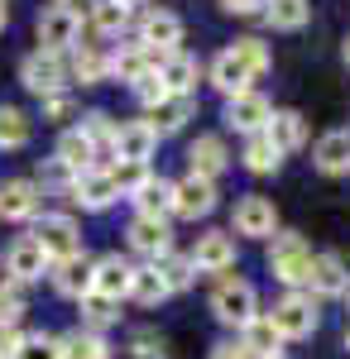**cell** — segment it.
Segmentation results:
<instances>
[{
  "mask_svg": "<svg viewBox=\"0 0 350 359\" xmlns=\"http://www.w3.org/2000/svg\"><path fill=\"white\" fill-rule=\"evenodd\" d=\"M34 245L44 249V259L48 264H58V259H72V254H82V230L72 216H63V211H44L39 221H34Z\"/></svg>",
  "mask_w": 350,
  "mask_h": 359,
  "instance_id": "6da1fadb",
  "label": "cell"
},
{
  "mask_svg": "<svg viewBox=\"0 0 350 359\" xmlns=\"http://www.w3.org/2000/svg\"><path fill=\"white\" fill-rule=\"evenodd\" d=\"M212 311L221 326H249L259 316V297H254V287L245 278H221L212 292Z\"/></svg>",
  "mask_w": 350,
  "mask_h": 359,
  "instance_id": "7a4b0ae2",
  "label": "cell"
},
{
  "mask_svg": "<svg viewBox=\"0 0 350 359\" xmlns=\"http://www.w3.org/2000/svg\"><path fill=\"white\" fill-rule=\"evenodd\" d=\"M269 269L278 283H288V287H302L307 283V269H312V249H307V240L302 235H273L269 245Z\"/></svg>",
  "mask_w": 350,
  "mask_h": 359,
  "instance_id": "3957f363",
  "label": "cell"
},
{
  "mask_svg": "<svg viewBox=\"0 0 350 359\" xmlns=\"http://www.w3.org/2000/svg\"><path fill=\"white\" fill-rule=\"evenodd\" d=\"M39 48L44 53H67V48H77L82 39V15L72 5H44V15H39Z\"/></svg>",
  "mask_w": 350,
  "mask_h": 359,
  "instance_id": "277c9868",
  "label": "cell"
},
{
  "mask_svg": "<svg viewBox=\"0 0 350 359\" xmlns=\"http://www.w3.org/2000/svg\"><path fill=\"white\" fill-rule=\"evenodd\" d=\"M269 321L283 340H307V335L317 331V297H312V292H288V297L269 311Z\"/></svg>",
  "mask_w": 350,
  "mask_h": 359,
  "instance_id": "5b68a950",
  "label": "cell"
},
{
  "mask_svg": "<svg viewBox=\"0 0 350 359\" xmlns=\"http://www.w3.org/2000/svg\"><path fill=\"white\" fill-rule=\"evenodd\" d=\"M20 82L44 101V96H53V91H63L67 86V62H63V53H29L25 62H20Z\"/></svg>",
  "mask_w": 350,
  "mask_h": 359,
  "instance_id": "8992f818",
  "label": "cell"
},
{
  "mask_svg": "<svg viewBox=\"0 0 350 359\" xmlns=\"http://www.w3.org/2000/svg\"><path fill=\"white\" fill-rule=\"evenodd\" d=\"M44 216V192L29 177L0 182V221H39Z\"/></svg>",
  "mask_w": 350,
  "mask_h": 359,
  "instance_id": "52a82bcc",
  "label": "cell"
},
{
  "mask_svg": "<svg viewBox=\"0 0 350 359\" xmlns=\"http://www.w3.org/2000/svg\"><path fill=\"white\" fill-rule=\"evenodd\" d=\"M231 230L235 235H249V240H269L278 230V211H273L269 196H240L235 201V216H231Z\"/></svg>",
  "mask_w": 350,
  "mask_h": 359,
  "instance_id": "ba28073f",
  "label": "cell"
},
{
  "mask_svg": "<svg viewBox=\"0 0 350 359\" xmlns=\"http://www.w3.org/2000/svg\"><path fill=\"white\" fill-rule=\"evenodd\" d=\"M216 211V182L207 177H183V182H173V216H183V221H202V216H212Z\"/></svg>",
  "mask_w": 350,
  "mask_h": 359,
  "instance_id": "9c48e42d",
  "label": "cell"
},
{
  "mask_svg": "<svg viewBox=\"0 0 350 359\" xmlns=\"http://www.w3.org/2000/svg\"><path fill=\"white\" fill-rule=\"evenodd\" d=\"M178 43H183V20H178V15L149 10V15L139 20V48H144V53H178Z\"/></svg>",
  "mask_w": 350,
  "mask_h": 359,
  "instance_id": "30bf717a",
  "label": "cell"
},
{
  "mask_svg": "<svg viewBox=\"0 0 350 359\" xmlns=\"http://www.w3.org/2000/svg\"><path fill=\"white\" fill-rule=\"evenodd\" d=\"M67 196L77 201V206H86V211H106V206H115V182H110L106 168H86V172H77L72 177V187H67Z\"/></svg>",
  "mask_w": 350,
  "mask_h": 359,
  "instance_id": "8fae6325",
  "label": "cell"
},
{
  "mask_svg": "<svg viewBox=\"0 0 350 359\" xmlns=\"http://www.w3.org/2000/svg\"><path fill=\"white\" fill-rule=\"evenodd\" d=\"M154 149H159V135L149 130V120H125L115 130V144H110V154L125 158V163H149Z\"/></svg>",
  "mask_w": 350,
  "mask_h": 359,
  "instance_id": "7c38bea8",
  "label": "cell"
},
{
  "mask_svg": "<svg viewBox=\"0 0 350 359\" xmlns=\"http://www.w3.org/2000/svg\"><path fill=\"white\" fill-rule=\"evenodd\" d=\"M269 115H273V106L259 96V91H245V96H231V101H226V125L240 130V135L269 130Z\"/></svg>",
  "mask_w": 350,
  "mask_h": 359,
  "instance_id": "4fadbf2b",
  "label": "cell"
},
{
  "mask_svg": "<svg viewBox=\"0 0 350 359\" xmlns=\"http://www.w3.org/2000/svg\"><path fill=\"white\" fill-rule=\"evenodd\" d=\"M5 273H10V283H39L48 273V259H44V249L34 245V235H20L15 245L5 249Z\"/></svg>",
  "mask_w": 350,
  "mask_h": 359,
  "instance_id": "5bb4252c",
  "label": "cell"
},
{
  "mask_svg": "<svg viewBox=\"0 0 350 359\" xmlns=\"http://www.w3.org/2000/svg\"><path fill=\"white\" fill-rule=\"evenodd\" d=\"M130 273H135V264H125L120 254H106L91 264V292L120 302V297H130Z\"/></svg>",
  "mask_w": 350,
  "mask_h": 359,
  "instance_id": "9a60e30c",
  "label": "cell"
},
{
  "mask_svg": "<svg viewBox=\"0 0 350 359\" xmlns=\"http://www.w3.org/2000/svg\"><path fill=\"white\" fill-rule=\"evenodd\" d=\"M154 72H159L168 96H192V86H197V57H188L183 48L178 53H154Z\"/></svg>",
  "mask_w": 350,
  "mask_h": 359,
  "instance_id": "2e32d148",
  "label": "cell"
},
{
  "mask_svg": "<svg viewBox=\"0 0 350 359\" xmlns=\"http://www.w3.org/2000/svg\"><path fill=\"white\" fill-rule=\"evenodd\" d=\"M307 292L312 297H341L350 292V273L336 254H312V269H307Z\"/></svg>",
  "mask_w": 350,
  "mask_h": 359,
  "instance_id": "e0dca14e",
  "label": "cell"
},
{
  "mask_svg": "<svg viewBox=\"0 0 350 359\" xmlns=\"http://www.w3.org/2000/svg\"><path fill=\"white\" fill-rule=\"evenodd\" d=\"M125 240H130V249L149 254V259L173 254V230H168V221H159V216H135L130 230H125Z\"/></svg>",
  "mask_w": 350,
  "mask_h": 359,
  "instance_id": "ac0fdd59",
  "label": "cell"
},
{
  "mask_svg": "<svg viewBox=\"0 0 350 359\" xmlns=\"http://www.w3.org/2000/svg\"><path fill=\"white\" fill-rule=\"evenodd\" d=\"M188 259H192V269H202V273H226L235 264V240L226 230H212V235L197 240V249H192Z\"/></svg>",
  "mask_w": 350,
  "mask_h": 359,
  "instance_id": "d6986e66",
  "label": "cell"
},
{
  "mask_svg": "<svg viewBox=\"0 0 350 359\" xmlns=\"http://www.w3.org/2000/svg\"><path fill=\"white\" fill-rule=\"evenodd\" d=\"M188 163H192V177H207V182H216V177L231 168L226 139H221V135H197V144L188 149Z\"/></svg>",
  "mask_w": 350,
  "mask_h": 359,
  "instance_id": "ffe728a7",
  "label": "cell"
},
{
  "mask_svg": "<svg viewBox=\"0 0 350 359\" xmlns=\"http://www.w3.org/2000/svg\"><path fill=\"white\" fill-rule=\"evenodd\" d=\"M249 82H254V72H249V67H245L231 48H226V53H216V62H212V86L226 96V101H231V96H245V91H249Z\"/></svg>",
  "mask_w": 350,
  "mask_h": 359,
  "instance_id": "44dd1931",
  "label": "cell"
},
{
  "mask_svg": "<svg viewBox=\"0 0 350 359\" xmlns=\"http://www.w3.org/2000/svg\"><path fill=\"white\" fill-rule=\"evenodd\" d=\"M53 287L63 297H86L91 292V259L86 254H72V259H58L53 264Z\"/></svg>",
  "mask_w": 350,
  "mask_h": 359,
  "instance_id": "7402d4cb",
  "label": "cell"
},
{
  "mask_svg": "<svg viewBox=\"0 0 350 359\" xmlns=\"http://www.w3.org/2000/svg\"><path fill=\"white\" fill-rule=\"evenodd\" d=\"M192 115H197V101L192 96H163L159 106H149V130L154 135H173V130H183Z\"/></svg>",
  "mask_w": 350,
  "mask_h": 359,
  "instance_id": "603a6c76",
  "label": "cell"
},
{
  "mask_svg": "<svg viewBox=\"0 0 350 359\" xmlns=\"http://www.w3.org/2000/svg\"><path fill=\"white\" fill-rule=\"evenodd\" d=\"M312 163L322 168V172H350V130H331V135L317 139V149H312Z\"/></svg>",
  "mask_w": 350,
  "mask_h": 359,
  "instance_id": "cb8c5ba5",
  "label": "cell"
},
{
  "mask_svg": "<svg viewBox=\"0 0 350 359\" xmlns=\"http://www.w3.org/2000/svg\"><path fill=\"white\" fill-rule=\"evenodd\" d=\"M264 135L273 139V149H278V154H293V149L307 144V120H302L297 111H273Z\"/></svg>",
  "mask_w": 350,
  "mask_h": 359,
  "instance_id": "d4e9b609",
  "label": "cell"
},
{
  "mask_svg": "<svg viewBox=\"0 0 350 359\" xmlns=\"http://www.w3.org/2000/svg\"><path fill=\"white\" fill-rule=\"evenodd\" d=\"M67 77H77L82 86H96L110 77V57L96 48V43H77L72 48V67H67Z\"/></svg>",
  "mask_w": 350,
  "mask_h": 359,
  "instance_id": "484cf974",
  "label": "cell"
},
{
  "mask_svg": "<svg viewBox=\"0 0 350 359\" xmlns=\"http://www.w3.org/2000/svg\"><path fill=\"white\" fill-rule=\"evenodd\" d=\"M240 345H245V350H249L254 359H269V355H278L283 335L273 331V321H269V316H254L249 326H240Z\"/></svg>",
  "mask_w": 350,
  "mask_h": 359,
  "instance_id": "4316f807",
  "label": "cell"
},
{
  "mask_svg": "<svg viewBox=\"0 0 350 359\" xmlns=\"http://www.w3.org/2000/svg\"><path fill=\"white\" fill-rule=\"evenodd\" d=\"M63 168H72V172H86V168H96V149L86 144V139L77 135V130H63V139H58V154H53Z\"/></svg>",
  "mask_w": 350,
  "mask_h": 359,
  "instance_id": "83f0119b",
  "label": "cell"
},
{
  "mask_svg": "<svg viewBox=\"0 0 350 359\" xmlns=\"http://www.w3.org/2000/svg\"><path fill=\"white\" fill-rule=\"evenodd\" d=\"M91 29H96L101 39H120V34L130 29V10H125L120 0H91Z\"/></svg>",
  "mask_w": 350,
  "mask_h": 359,
  "instance_id": "f1b7e54d",
  "label": "cell"
},
{
  "mask_svg": "<svg viewBox=\"0 0 350 359\" xmlns=\"http://www.w3.org/2000/svg\"><path fill=\"white\" fill-rule=\"evenodd\" d=\"M144 72H154V53H144L139 43H125L120 53L110 57V77H120V82H130L135 86Z\"/></svg>",
  "mask_w": 350,
  "mask_h": 359,
  "instance_id": "f546056e",
  "label": "cell"
},
{
  "mask_svg": "<svg viewBox=\"0 0 350 359\" xmlns=\"http://www.w3.org/2000/svg\"><path fill=\"white\" fill-rule=\"evenodd\" d=\"M135 206L139 216H173V182H163V177H149L144 187L135 192Z\"/></svg>",
  "mask_w": 350,
  "mask_h": 359,
  "instance_id": "4dcf8cb0",
  "label": "cell"
},
{
  "mask_svg": "<svg viewBox=\"0 0 350 359\" xmlns=\"http://www.w3.org/2000/svg\"><path fill=\"white\" fill-rule=\"evenodd\" d=\"M245 168L249 172H278V163H283V154L273 149V139L259 130V135H245Z\"/></svg>",
  "mask_w": 350,
  "mask_h": 359,
  "instance_id": "1f68e13d",
  "label": "cell"
},
{
  "mask_svg": "<svg viewBox=\"0 0 350 359\" xmlns=\"http://www.w3.org/2000/svg\"><path fill=\"white\" fill-rule=\"evenodd\" d=\"M34 139V120L20 106H0V149H25Z\"/></svg>",
  "mask_w": 350,
  "mask_h": 359,
  "instance_id": "d6a6232c",
  "label": "cell"
},
{
  "mask_svg": "<svg viewBox=\"0 0 350 359\" xmlns=\"http://www.w3.org/2000/svg\"><path fill=\"white\" fill-rule=\"evenodd\" d=\"M264 20L273 29H302L312 20V5L307 0H264Z\"/></svg>",
  "mask_w": 350,
  "mask_h": 359,
  "instance_id": "836d02e7",
  "label": "cell"
},
{
  "mask_svg": "<svg viewBox=\"0 0 350 359\" xmlns=\"http://www.w3.org/2000/svg\"><path fill=\"white\" fill-rule=\"evenodd\" d=\"M115 120H110L106 111H91V115H82V125H77V135L96 149V154H110V144H115Z\"/></svg>",
  "mask_w": 350,
  "mask_h": 359,
  "instance_id": "e575fe53",
  "label": "cell"
},
{
  "mask_svg": "<svg viewBox=\"0 0 350 359\" xmlns=\"http://www.w3.org/2000/svg\"><path fill=\"white\" fill-rule=\"evenodd\" d=\"M130 297H135L139 306H159L163 297H168V287H163V278H159V269H154V264L130 273Z\"/></svg>",
  "mask_w": 350,
  "mask_h": 359,
  "instance_id": "d590c367",
  "label": "cell"
},
{
  "mask_svg": "<svg viewBox=\"0 0 350 359\" xmlns=\"http://www.w3.org/2000/svg\"><path fill=\"white\" fill-rule=\"evenodd\" d=\"M154 269H159L168 292H183V287H192V278H197L192 259H183V254H163V259H154Z\"/></svg>",
  "mask_w": 350,
  "mask_h": 359,
  "instance_id": "8d00e7d4",
  "label": "cell"
},
{
  "mask_svg": "<svg viewBox=\"0 0 350 359\" xmlns=\"http://www.w3.org/2000/svg\"><path fill=\"white\" fill-rule=\"evenodd\" d=\"M63 359H110V350H106L101 335L72 331V335H63Z\"/></svg>",
  "mask_w": 350,
  "mask_h": 359,
  "instance_id": "74e56055",
  "label": "cell"
},
{
  "mask_svg": "<svg viewBox=\"0 0 350 359\" xmlns=\"http://www.w3.org/2000/svg\"><path fill=\"white\" fill-rule=\"evenodd\" d=\"M110 321H115V302H110V297H96V292H86V297H82V331L101 335Z\"/></svg>",
  "mask_w": 350,
  "mask_h": 359,
  "instance_id": "f35d334b",
  "label": "cell"
},
{
  "mask_svg": "<svg viewBox=\"0 0 350 359\" xmlns=\"http://www.w3.org/2000/svg\"><path fill=\"white\" fill-rule=\"evenodd\" d=\"M106 172H110V182H115V192H120V196H135L139 187L154 177V172H149V163H125V158H120V163H110Z\"/></svg>",
  "mask_w": 350,
  "mask_h": 359,
  "instance_id": "ab89813d",
  "label": "cell"
},
{
  "mask_svg": "<svg viewBox=\"0 0 350 359\" xmlns=\"http://www.w3.org/2000/svg\"><path fill=\"white\" fill-rule=\"evenodd\" d=\"M231 53L240 57V62L249 67V72H254V77H264V72L273 67V53H269V43H259V39H235V48H231Z\"/></svg>",
  "mask_w": 350,
  "mask_h": 359,
  "instance_id": "60d3db41",
  "label": "cell"
},
{
  "mask_svg": "<svg viewBox=\"0 0 350 359\" xmlns=\"http://www.w3.org/2000/svg\"><path fill=\"white\" fill-rule=\"evenodd\" d=\"M25 316V292L20 283H0V331H15Z\"/></svg>",
  "mask_w": 350,
  "mask_h": 359,
  "instance_id": "b9f144b4",
  "label": "cell"
},
{
  "mask_svg": "<svg viewBox=\"0 0 350 359\" xmlns=\"http://www.w3.org/2000/svg\"><path fill=\"white\" fill-rule=\"evenodd\" d=\"M15 359H63V335H25V345H20V355Z\"/></svg>",
  "mask_w": 350,
  "mask_h": 359,
  "instance_id": "7bdbcfd3",
  "label": "cell"
},
{
  "mask_svg": "<svg viewBox=\"0 0 350 359\" xmlns=\"http://www.w3.org/2000/svg\"><path fill=\"white\" fill-rule=\"evenodd\" d=\"M72 177H77L72 168H63L58 158H48V163H39V192H44V187H63V192H67Z\"/></svg>",
  "mask_w": 350,
  "mask_h": 359,
  "instance_id": "ee69618b",
  "label": "cell"
},
{
  "mask_svg": "<svg viewBox=\"0 0 350 359\" xmlns=\"http://www.w3.org/2000/svg\"><path fill=\"white\" fill-rule=\"evenodd\" d=\"M135 96L144 101V106H159L163 96H168V91H163V82H159V72H144V77L135 82Z\"/></svg>",
  "mask_w": 350,
  "mask_h": 359,
  "instance_id": "f6af8a7d",
  "label": "cell"
},
{
  "mask_svg": "<svg viewBox=\"0 0 350 359\" xmlns=\"http://www.w3.org/2000/svg\"><path fill=\"white\" fill-rule=\"evenodd\" d=\"M130 355H139V359H163V340L154 331H139L135 340H130Z\"/></svg>",
  "mask_w": 350,
  "mask_h": 359,
  "instance_id": "bcb514c9",
  "label": "cell"
},
{
  "mask_svg": "<svg viewBox=\"0 0 350 359\" xmlns=\"http://www.w3.org/2000/svg\"><path fill=\"white\" fill-rule=\"evenodd\" d=\"M67 115H72V96H67V91L44 96V120H67Z\"/></svg>",
  "mask_w": 350,
  "mask_h": 359,
  "instance_id": "7dc6e473",
  "label": "cell"
},
{
  "mask_svg": "<svg viewBox=\"0 0 350 359\" xmlns=\"http://www.w3.org/2000/svg\"><path fill=\"white\" fill-rule=\"evenodd\" d=\"M207 359H254L249 350H245L240 340H221V345H212V355Z\"/></svg>",
  "mask_w": 350,
  "mask_h": 359,
  "instance_id": "c3c4849f",
  "label": "cell"
},
{
  "mask_svg": "<svg viewBox=\"0 0 350 359\" xmlns=\"http://www.w3.org/2000/svg\"><path fill=\"white\" fill-rule=\"evenodd\" d=\"M20 345H25L20 326H15V331H0V359H15V355H20Z\"/></svg>",
  "mask_w": 350,
  "mask_h": 359,
  "instance_id": "681fc988",
  "label": "cell"
},
{
  "mask_svg": "<svg viewBox=\"0 0 350 359\" xmlns=\"http://www.w3.org/2000/svg\"><path fill=\"white\" fill-rule=\"evenodd\" d=\"M221 10H226V15H259L264 0H221Z\"/></svg>",
  "mask_w": 350,
  "mask_h": 359,
  "instance_id": "f907efd6",
  "label": "cell"
},
{
  "mask_svg": "<svg viewBox=\"0 0 350 359\" xmlns=\"http://www.w3.org/2000/svg\"><path fill=\"white\" fill-rule=\"evenodd\" d=\"M5 25H10V5L0 0V34H5Z\"/></svg>",
  "mask_w": 350,
  "mask_h": 359,
  "instance_id": "816d5d0a",
  "label": "cell"
},
{
  "mask_svg": "<svg viewBox=\"0 0 350 359\" xmlns=\"http://www.w3.org/2000/svg\"><path fill=\"white\" fill-rule=\"evenodd\" d=\"M341 57H346V67H350V39H346V48H341Z\"/></svg>",
  "mask_w": 350,
  "mask_h": 359,
  "instance_id": "f5cc1de1",
  "label": "cell"
},
{
  "mask_svg": "<svg viewBox=\"0 0 350 359\" xmlns=\"http://www.w3.org/2000/svg\"><path fill=\"white\" fill-rule=\"evenodd\" d=\"M120 5H125V10H135V5H144V0H120Z\"/></svg>",
  "mask_w": 350,
  "mask_h": 359,
  "instance_id": "db71d44e",
  "label": "cell"
},
{
  "mask_svg": "<svg viewBox=\"0 0 350 359\" xmlns=\"http://www.w3.org/2000/svg\"><path fill=\"white\" fill-rule=\"evenodd\" d=\"M269 359H283V355H269Z\"/></svg>",
  "mask_w": 350,
  "mask_h": 359,
  "instance_id": "11a10c76",
  "label": "cell"
},
{
  "mask_svg": "<svg viewBox=\"0 0 350 359\" xmlns=\"http://www.w3.org/2000/svg\"><path fill=\"white\" fill-rule=\"evenodd\" d=\"M346 345H350V331H346Z\"/></svg>",
  "mask_w": 350,
  "mask_h": 359,
  "instance_id": "9f6ffc18",
  "label": "cell"
}]
</instances>
